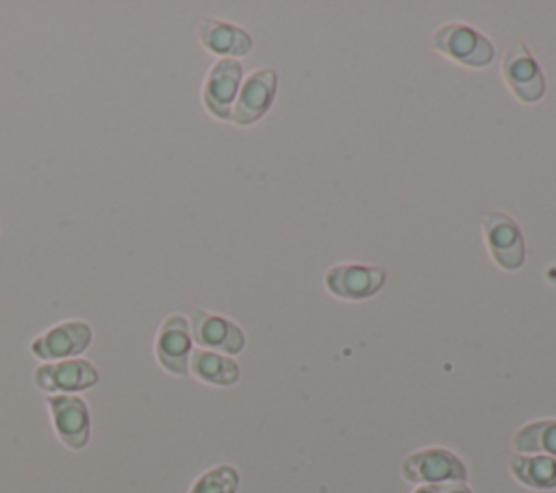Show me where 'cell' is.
Returning <instances> with one entry per match:
<instances>
[{
	"label": "cell",
	"instance_id": "obj_5",
	"mask_svg": "<svg viewBox=\"0 0 556 493\" xmlns=\"http://www.w3.org/2000/svg\"><path fill=\"white\" fill-rule=\"evenodd\" d=\"M154 354L161 367L174 376L189 374L191 356V328L185 315H167L156 332Z\"/></svg>",
	"mask_w": 556,
	"mask_h": 493
},
{
	"label": "cell",
	"instance_id": "obj_8",
	"mask_svg": "<svg viewBox=\"0 0 556 493\" xmlns=\"http://www.w3.org/2000/svg\"><path fill=\"white\" fill-rule=\"evenodd\" d=\"M482 230L489 252L502 269L513 271L523 263V237L513 217L506 213H486L482 217Z\"/></svg>",
	"mask_w": 556,
	"mask_h": 493
},
{
	"label": "cell",
	"instance_id": "obj_12",
	"mask_svg": "<svg viewBox=\"0 0 556 493\" xmlns=\"http://www.w3.org/2000/svg\"><path fill=\"white\" fill-rule=\"evenodd\" d=\"M324 280L330 293L343 300H363L374 295L382 287L384 271L380 267L343 263V265L330 267Z\"/></svg>",
	"mask_w": 556,
	"mask_h": 493
},
{
	"label": "cell",
	"instance_id": "obj_1",
	"mask_svg": "<svg viewBox=\"0 0 556 493\" xmlns=\"http://www.w3.org/2000/svg\"><path fill=\"white\" fill-rule=\"evenodd\" d=\"M430 43L434 50L452 56L460 65L467 67H484L493 59V46L486 37H482L478 30H473L467 24H443L434 30L430 37Z\"/></svg>",
	"mask_w": 556,
	"mask_h": 493
},
{
	"label": "cell",
	"instance_id": "obj_15",
	"mask_svg": "<svg viewBox=\"0 0 556 493\" xmlns=\"http://www.w3.org/2000/svg\"><path fill=\"white\" fill-rule=\"evenodd\" d=\"M513 476L530 489L556 486V458L554 456H513L508 463Z\"/></svg>",
	"mask_w": 556,
	"mask_h": 493
},
{
	"label": "cell",
	"instance_id": "obj_10",
	"mask_svg": "<svg viewBox=\"0 0 556 493\" xmlns=\"http://www.w3.org/2000/svg\"><path fill=\"white\" fill-rule=\"evenodd\" d=\"M241 83V63L235 59H219L206 74L202 87V102L217 119H230L232 100Z\"/></svg>",
	"mask_w": 556,
	"mask_h": 493
},
{
	"label": "cell",
	"instance_id": "obj_3",
	"mask_svg": "<svg viewBox=\"0 0 556 493\" xmlns=\"http://www.w3.org/2000/svg\"><path fill=\"white\" fill-rule=\"evenodd\" d=\"M402 476L408 482H465L467 469L463 460L443 447H426L419 452H413L402 463Z\"/></svg>",
	"mask_w": 556,
	"mask_h": 493
},
{
	"label": "cell",
	"instance_id": "obj_19",
	"mask_svg": "<svg viewBox=\"0 0 556 493\" xmlns=\"http://www.w3.org/2000/svg\"><path fill=\"white\" fill-rule=\"evenodd\" d=\"M413 493H441V486H437V484H426V486L415 489Z\"/></svg>",
	"mask_w": 556,
	"mask_h": 493
},
{
	"label": "cell",
	"instance_id": "obj_18",
	"mask_svg": "<svg viewBox=\"0 0 556 493\" xmlns=\"http://www.w3.org/2000/svg\"><path fill=\"white\" fill-rule=\"evenodd\" d=\"M441 493H471V489L465 482H452L441 486Z\"/></svg>",
	"mask_w": 556,
	"mask_h": 493
},
{
	"label": "cell",
	"instance_id": "obj_6",
	"mask_svg": "<svg viewBox=\"0 0 556 493\" xmlns=\"http://www.w3.org/2000/svg\"><path fill=\"white\" fill-rule=\"evenodd\" d=\"M98 380H100V374L96 365L85 358L50 361L35 369V384L46 393L85 391L98 384Z\"/></svg>",
	"mask_w": 556,
	"mask_h": 493
},
{
	"label": "cell",
	"instance_id": "obj_4",
	"mask_svg": "<svg viewBox=\"0 0 556 493\" xmlns=\"http://www.w3.org/2000/svg\"><path fill=\"white\" fill-rule=\"evenodd\" d=\"M93 332L91 326L83 319H67L33 339L30 352L41 361H56V358H72L83 354L91 345Z\"/></svg>",
	"mask_w": 556,
	"mask_h": 493
},
{
	"label": "cell",
	"instance_id": "obj_13",
	"mask_svg": "<svg viewBox=\"0 0 556 493\" xmlns=\"http://www.w3.org/2000/svg\"><path fill=\"white\" fill-rule=\"evenodd\" d=\"M198 37L206 50L215 54H226V59L243 56L252 50V37L243 28L213 17L200 20Z\"/></svg>",
	"mask_w": 556,
	"mask_h": 493
},
{
	"label": "cell",
	"instance_id": "obj_2",
	"mask_svg": "<svg viewBox=\"0 0 556 493\" xmlns=\"http://www.w3.org/2000/svg\"><path fill=\"white\" fill-rule=\"evenodd\" d=\"M46 404L61 443L70 450H83L91 434L87 402L72 393H52L46 397Z\"/></svg>",
	"mask_w": 556,
	"mask_h": 493
},
{
	"label": "cell",
	"instance_id": "obj_7",
	"mask_svg": "<svg viewBox=\"0 0 556 493\" xmlns=\"http://www.w3.org/2000/svg\"><path fill=\"white\" fill-rule=\"evenodd\" d=\"M502 76L521 102H536L545 93L543 74L523 43H513L502 59Z\"/></svg>",
	"mask_w": 556,
	"mask_h": 493
},
{
	"label": "cell",
	"instance_id": "obj_16",
	"mask_svg": "<svg viewBox=\"0 0 556 493\" xmlns=\"http://www.w3.org/2000/svg\"><path fill=\"white\" fill-rule=\"evenodd\" d=\"M513 447L519 452H545L556 456V419L526 424L515 432Z\"/></svg>",
	"mask_w": 556,
	"mask_h": 493
},
{
	"label": "cell",
	"instance_id": "obj_17",
	"mask_svg": "<svg viewBox=\"0 0 556 493\" xmlns=\"http://www.w3.org/2000/svg\"><path fill=\"white\" fill-rule=\"evenodd\" d=\"M239 486V471L230 465H217L204 471L189 493H235Z\"/></svg>",
	"mask_w": 556,
	"mask_h": 493
},
{
	"label": "cell",
	"instance_id": "obj_9",
	"mask_svg": "<svg viewBox=\"0 0 556 493\" xmlns=\"http://www.w3.org/2000/svg\"><path fill=\"white\" fill-rule=\"evenodd\" d=\"M276 85H278L276 69L263 67V69L252 72L243 80V87H241V93L235 102L230 119L239 126H250V124L258 122L274 102Z\"/></svg>",
	"mask_w": 556,
	"mask_h": 493
},
{
	"label": "cell",
	"instance_id": "obj_14",
	"mask_svg": "<svg viewBox=\"0 0 556 493\" xmlns=\"http://www.w3.org/2000/svg\"><path fill=\"white\" fill-rule=\"evenodd\" d=\"M189 371L208 384L230 387L239 380V365L217 352L211 350H193L189 356Z\"/></svg>",
	"mask_w": 556,
	"mask_h": 493
},
{
	"label": "cell",
	"instance_id": "obj_11",
	"mask_svg": "<svg viewBox=\"0 0 556 493\" xmlns=\"http://www.w3.org/2000/svg\"><path fill=\"white\" fill-rule=\"evenodd\" d=\"M189 328H191L195 343L202 347H208V350L237 354L245 345V334L237 324H232L230 319H226L222 315H213L204 308L191 311Z\"/></svg>",
	"mask_w": 556,
	"mask_h": 493
}]
</instances>
